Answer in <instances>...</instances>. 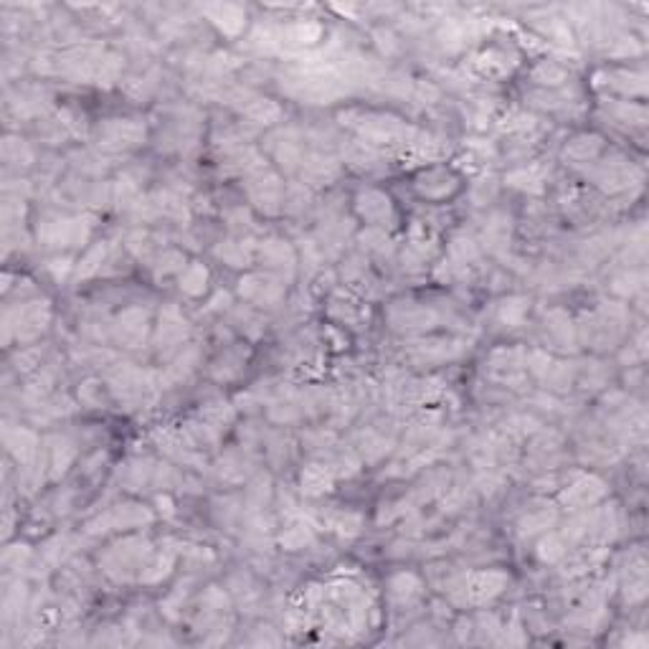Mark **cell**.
<instances>
[{
  "label": "cell",
  "mask_w": 649,
  "mask_h": 649,
  "mask_svg": "<svg viewBox=\"0 0 649 649\" xmlns=\"http://www.w3.org/2000/svg\"><path fill=\"white\" fill-rule=\"evenodd\" d=\"M302 484H305L307 492H312V495L330 490V472L324 470V467H310V470L302 474Z\"/></svg>",
  "instance_id": "6da1fadb"
}]
</instances>
